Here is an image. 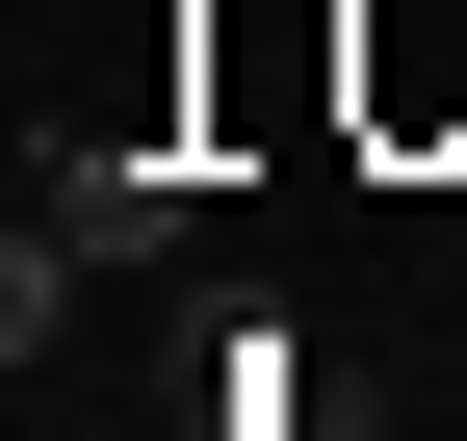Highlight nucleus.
<instances>
[{"label": "nucleus", "instance_id": "nucleus-1", "mask_svg": "<svg viewBox=\"0 0 467 441\" xmlns=\"http://www.w3.org/2000/svg\"><path fill=\"white\" fill-rule=\"evenodd\" d=\"M337 104H364V156H441V130H467V0H364Z\"/></svg>", "mask_w": 467, "mask_h": 441}, {"label": "nucleus", "instance_id": "nucleus-2", "mask_svg": "<svg viewBox=\"0 0 467 441\" xmlns=\"http://www.w3.org/2000/svg\"><path fill=\"white\" fill-rule=\"evenodd\" d=\"M182 208H208V156H182V130H104L78 182H52V234H78V260H156Z\"/></svg>", "mask_w": 467, "mask_h": 441}]
</instances>
